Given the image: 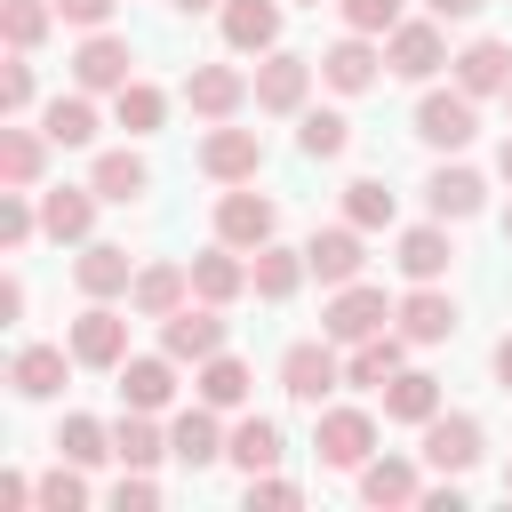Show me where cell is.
Returning a JSON list of instances; mask_svg holds the SVG:
<instances>
[{"mask_svg":"<svg viewBox=\"0 0 512 512\" xmlns=\"http://www.w3.org/2000/svg\"><path fill=\"white\" fill-rule=\"evenodd\" d=\"M0 320H24V280H0Z\"/></svg>","mask_w":512,"mask_h":512,"instance_id":"cell-52","label":"cell"},{"mask_svg":"<svg viewBox=\"0 0 512 512\" xmlns=\"http://www.w3.org/2000/svg\"><path fill=\"white\" fill-rule=\"evenodd\" d=\"M56 456H72V464H104V456H112V432H104L96 416H64V432H56Z\"/></svg>","mask_w":512,"mask_h":512,"instance_id":"cell-42","label":"cell"},{"mask_svg":"<svg viewBox=\"0 0 512 512\" xmlns=\"http://www.w3.org/2000/svg\"><path fill=\"white\" fill-rule=\"evenodd\" d=\"M304 264H312V280H328V288L360 280V264H368L360 224H328V232H312V240H304Z\"/></svg>","mask_w":512,"mask_h":512,"instance_id":"cell-16","label":"cell"},{"mask_svg":"<svg viewBox=\"0 0 512 512\" xmlns=\"http://www.w3.org/2000/svg\"><path fill=\"white\" fill-rule=\"evenodd\" d=\"M440 64H456L448 40H440V16H424V24H392V32H384V72H400V80H432Z\"/></svg>","mask_w":512,"mask_h":512,"instance_id":"cell-4","label":"cell"},{"mask_svg":"<svg viewBox=\"0 0 512 512\" xmlns=\"http://www.w3.org/2000/svg\"><path fill=\"white\" fill-rule=\"evenodd\" d=\"M344 384V360H336V336H304V344H288L280 352V392L288 400H304V408H320L328 392Z\"/></svg>","mask_w":512,"mask_h":512,"instance_id":"cell-1","label":"cell"},{"mask_svg":"<svg viewBox=\"0 0 512 512\" xmlns=\"http://www.w3.org/2000/svg\"><path fill=\"white\" fill-rule=\"evenodd\" d=\"M160 352L168 360H208V352H224V304H184V312H168L160 320Z\"/></svg>","mask_w":512,"mask_h":512,"instance_id":"cell-11","label":"cell"},{"mask_svg":"<svg viewBox=\"0 0 512 512\" xmlns=\"http://www.w3.org/2000/svg\"><path fill=\"white\" fill-rule=\"evenodd\" d=\"M88 184H96V200H120V208H128V200H144V192H152V168H144L136 152H104Z\"/></svg>","mask_w":512,"mask_h":512,"instance_id":"cell-35","label":"cell"},{"mask_svg":"<svg viewBox=\"0 0 512 512\" xmlns=\"http://www.w3.org/2000/svg\"><path fill=\"white\" fill-rule=\"evenodd\" d=\"M304 8H320V0H304Z\"/></svg>","mask_w":512,"mask_h":512,"instance_id":"cell-58","label":"cell"},{"mask_svg":"<svg viewBox=\"0 0 512 512\" xmlns=\"http://www.w3.org/2000/svg\"><path fill=\"white\" fill-rule=\"evenodd\" d=\"M336 8H344V32H368V40L400 24V0H336Z\"/></svg>","mask_w":512,"mask_h":512,"instance_id":"cell-46","label":"cell"},{"mask_svg":"<svg viewBox=\"0 0 512 512\" xmlns=\"http://www.w3.org/2000/svg\"><path fill=\"white\" fill-rule=\"evenodd\" d=\"M504 240H512V208H504Z\"/></svg>","mask_w":512,"mask_h":512,"instance_id":"cell-56","label":"cell"},{"mask_svg":"<svg viewBox=\"0 0 512 512\" xmlns=\"http://www.w3.org/2000/svg\"><path fill=\"white\" fill-rule=\"evenodd\" d=\"M128 64H136V56H128L120 32H88L80 56H72V80H80L88 96H120V88H128Z\"/></svg>","mask_w":512,"mask_h":512,"instance_id":"cell-12","label":"cell"},{"mask_svg":"<svg viewBox=\"0 0 512 512\" xmlns=\"http://www.w3.org/2000/svg\"><path fill=\"white\" fill-rule=\"evenodd\" d=\"M408 280H440L448 264H456V248H448V232H440V216L432 224H416V232H400V256H392Z\"/></svg>","mask_w":512,"mask_h":512,"instance_id":"cell-31","label":"cell"},{"mask_svg":"<svg viewBox=\"0 0 512 512\" xmlns=\"http://www.w3.org/2000/svg\"><path fill=\"white\" fill-rule=\"evenodd\" d=\"M304 488L296 480H280V472H248V504H296Z\"/></svg>","mask_w":512,"mask_h":512,"instance_id":"cell-49","label":"cell"},{"mask_svg":"<svg viewBox=\"0 0 512 512\" xmlns=\"http://www.w3.org/2000/svg\"><path fill=\"white\" fill-rule=\"evenodd\" d=\"M192 392H200L208 408H240V400H248V360L208 352V360H200V376H192Z\"/></svg>","mask_w":512,"mask_h":512,"instance_id":"cell-36","label":"cell"},{"mask_svg":"<svg viewBox=\"0 0 512 512\" xmlns=\"http://www.w3.org/2000/svg\"><path fill=\"white\" fill-rule=\"evenodd\" d=\"M40 128H48V144H64V152H72V144H96V104H88V88H80V96H56V104L40 112Z\"/></svg>","mask_w":512,"mask_h":512,"instance_id":"cell-37","label":"cell"},{"mask_svg":"<svg viewBox=\"0 0 512 512\" xmlns=\"http://www.w3.org/2000/svg\"><path fill=\"white\" fill-rule=\"evenodd\" d=\"M456 88L464 96H504L512 88V48L504 40H464L456 48Z\"/></svg>","mask_w":512,"mask_h":512,"instance_id":"cell-22","label":"cell"},{"mask_svg":"<svg viewBox=\"0 0 512 512\" xmlns=\"http://www.w3.org/2000/svg\"><path fill=\"white\" fill-rule=\"evenodd\" d=\"M424 8H432V16H440V24H464V16H480V8H488V0H424Z\"/></svg>","mask_w":512,"mask_h":512,"instance_id":"cell-51","label":"cell"},{"mask_svg":"<svg viewBox=\"0 0 512 512\" xmlns=\"http://www.w3.org/2000/svg\"><path fill=\"white\" fill-rule=\"evenodd\" d=\"M0 112H8V120H24V112H32V64H24V48L0 64Z\"/></svg>","mask_w":512,"mask_h":512,"instance_id":"cell-44","label":"cell"},{"mask_svg":"<svg viewBox=\"0 0 512 512\" xmlns=\"http://www.w3.org/2000/svg\"><path fill=\"white\" fill-rule=\"evenodd\" d=\"M248 96H256V80H248L240 64H192V72H184V104H192L208 128H216V120H232Z\"/></svg>","mask_w":512,"mask_h":512,"instance_id":"cell-5","label":"cell"},{"mask_svg":"<svg viewBox=\"0 0 512 512\" xmlns=\"http://www.w3.org/2000/svg\"><path fill=\"white\" fill-rule=\"evenodd\" d=\"M112 120H120V128H128V136H152V128H160V120H168V96H160V88H152V80H128V88H120V96H112Z\"/></svg>","mask_w":512,"mask_h":512,"instance_id":"cell-39","label":"cell"},{"mask_svg":"<svg viewBox=\"0 0 512 512\" xmlns=\"http://www.w3.org/2000/svg\"><path fill=\"white\" fill-rule=\"evenodd\" d=\"M312 448H320V464H336V472H360V464L376 456V416H368V408H320V424H312Z\"/></svg>","mask_w":512,"mask_h":512,"instance_id":"cell-3","label":"cell"},{"mask_svg":"<svg viewBox=\"0 0 512 512\" xmlns=\"http://www.w3.org/2000/svg\"><path fill=\"white\" fill-rule=\"evenodd\" d=\"M184 296H192V264H144V272H136V288H128V304H136L144 320L184 312Z\"/></svg>","mask_w":512,"mask_h":512,"instance_id":"cell-26","label":"cell"},{"mask_svg":"<svg viewBox=\"0 0 512 512\" xmlns=\"http://www.w3.org/2000/svg\"><path fill=\"white\" fill-rule=\"evenodd\" d=\"M168 456L184 464V472H200V464H216L224 456V432H216V408L200 400V408H184L176 424H168Z\"/></svg>","mask_w":512,"mask_h":512,"instance_id":"cell-27","label":"cell"},{"mask_svg":"<svg viewBox=\"0 0 512 512\" xmlns=\"http://www.w3.org/2000/svg\"><path fill=\"white\" fill-rule=\"evenodd\" d=\"M224 48L232 56H272L280 48V0H224Z\"/></svg>","mask_w":512,"mask_h":512,"instance_id":"cell-15","label":"cell"},{"mask_svg":"<svg viewBox=\"0 0 512 512\" xmlns=\"http://www.w3.org/2000/svg\"><path fill=\"white\" fill-rule=\"evenodd\" d=\"M496 176H504V184H512V136H504V152H496Z\"/></svg>","mask_w":512,"mask_h":512,"instance_id":"cell-55","label":"cell"},{"mask_svg":"<svg viewBox=\"0 0 512 512\" xmlns=\"http://www.w3.org/2000/svg\"><path fill=\"white\" fill-rule=\"evenodd\" d=\"M504 104H512V88H504Z\"/></svg>","mask_w":512,"mask_h":512,"instance_id":"cell-59","label":"cell"},{"mask_svg":"<svg viewBox=\"0 0 512 512\" xmlns=\"http://www.w3.org/2000/svg\"><path fill=\"white\" fill-rule=\"evenodd\" d=\"M504 496H512V464H504Z\"/></svg>","mask_w":512,"mask_h":512,"instance_id":"cell-57","label":"cell"},{"mask_svg":"<svg viewBox=\"0 0 512 512\" xmlns=\"http://www.w3.org/2000/svg\"><path fill=\"white\" fill-rule=\"evenodd\" d=\"M400 368H408V336L400 328H376V336H360L344 352V384H360V392H384Z\"/></svg>","mask_w":512,"mask_h":512,"instance_id":"cell-14","label":"cell"},{"mask_svg":"<svg viewBox=\"0 0 512 512\" xmlns=\"http://www.w3.org/2000/svg\"><path fill=\"white\" fill-rule=\"evenodd\" d=\"M272 224H280V208H272L264 192H240V184H232V192L216 200V240L240 248V256H256V248L272 240Z\"/></svg>","mask_w":512,"mask_h":512,"instance_id":"cell-9","label":"cell"},{"mask_svg":"<svg viewBox=\"0 0 512 512\" xmlns=\"http://www.w3.org/2000/svg\"><path fill=\"white\" fill-rule=\"evenodd\" d=\"M72 360L80 368H120L128 360V320L112 312V296H88V312L72 320Z\"/></svg>","mask_w":512,"mask_h":512,"instance_id":"cell-8","label":"cell"},{"mask_svg":"<svg viewBox=\"0 0 512 512\" xmlns=\"http://www.w3.org/2000/svg\"><path fill=\"white\" fill-rule=\"evenodd\" d=\"M40 232H48V240H88V232H96V184H88V192H80V184L40 192Z\"/></svg>","mask_w":512,"mask_h":512,"instance_id":"cell-24","label":"cell"},{"mask_svg":"<svg viewBox=\"0 0 512 512\" xmlns=\"http://www.w3.org/2000/svg\"><path fill=\"white\" fill-rule=\"evenodd\" d=\"M392 320H400L408 344H448V336H456V296H448L440 280H416V288L392 304Z\"/></svg>","mask_w":512,"mask_h":512,"instance_id":"cell-10","label":"cell"},{"mask_svg":"<svg viewBox=\"0 0 512 512\" xmlns=\"http://www.w3.org/2000/svg\"><path fill=\"white\" fill-rule=\"evenodd\" d=\"M496 384H504V392H512V336H504V344H496Z\"/></svg>","mask_w":512,"mask_h":512,"instance_id":"cell-53","label":"cell"},{"mask_svg":"<svg viewBox=\"0 0 512 512\" xmlns=\"http://www.w3.org/2000/svg\"><path fill=\"white\" fill-rule=\"evenodd\" d=\"M416 136H424L432 152H464V144L480 136V96H464V88H432V96L416 104Z\"/></svg>","mask_w":512,"mask_h":512,"instance_id":"cell-2","label":"cell"},{"mask_svg":"<svg viewBox=\"0 0 512 512\" xmlns=\"http://www.w3.org/2000/svg\"><path fill=\"white\" fill-rule=\"evenodd\" d=\"M32 224H40V208L8 184V192H0V248H24V240H32Z\"/></svg>","mask_w":512,"mask_h":512,"instance_id":"cell-45","label":"cell"},{"mask_svg":"<svg viewBox=\"0 0 512 512\" xmlns=\"http://www.w3.org/2000/svg\"><path fill=\"white\" fill-rule=\"evenodd\" d=\"M40 504H48V512H80V504H88V480H80V464H72V456L40 480Z\"/></svg>","mask_w":512,"mask_h":512,"instance_id":"cell-43","label":"cell"},{"mask_svg":"<svg viewBox=\"0 0 512 512\" xmlns=\"http://www.w3.org/2000/svg\"><path fill=\"white\" fill-rule=\"evenodd\" d=\"M256 168H264V136L216 120L208 144H200V176H216V184H256Z\"/></svg>","mask_w":512,"mask_h":512,"instance_id":"cell-6","label":"cell"},{"mask_svg":"<svg viewBox=\"0 0 512 512\" xmlns=\"http://www.w3.org/2000/svg\"><path fill=\"white\" fill-rule=\"evenodd\" d=\"M344 144H352V120H344V112H304V120H296V152H304V160H336Z\"/></svg>","mask_w":512,"mask_h":512,"instance_id":"cell-40","label":"cell"},{"mask_svg":"<svg viewBox=\"0 0 512 512\" xmlns=\"http://www.w3.org/2000/svg\"><path fill=\"white\" fill-rule=\"evenodd\" d=\"M384 320H392L384 288H368V280H344V288L328 296V312H320V336H336V344H360V336H376Z\"/></svg>","mask_w":512,"mask_h":512,"instance_id":"cell-7","label":"cell"},{"mask_svg":"<svg viewBox=\"0 0 512 512\" xmlns=\"http://www.w3.org/2000/svg\"><path fill=\"white\" fill-rule=\"evenodd\" d=\"M304 272H312L304 248H280V240H264V248L248 256V288H256L264 304H288V296L304 288Z\"/></svg>","mask_w":512,"mask_h":512,"instance_id":"cell-19","label":"cell"},{"mask_svg":"<svg viewBox=\"0 0 512 512\" xmlns=\"http://www.w3.org/2000/svg\"><path fill=\"white\" fill-rule=\"evenodd\" d=\"M112 8H120V0H56V16H64V24H80V32H104V24H112Z\"/></svg>","mask_w":512,"mask_h":512,"instance_id":"cell-48","label":"cell"},{"mask_svg":"<svg viewBox=\"0 0 512 512\" xmlns=\"http://www.w3.org/2000/svg\"><path fill=\"white\" fill-rule=\"evenodd\" d=\"M176 16H208V8H224V0H168Z\"/></svg>","mask_w":512,"mask_h":512,"instance_id":"cell-54","label":"cell"},{"mask_svg":"<svg viewBox=\"0 0 512 512\" xmlns=\"http://www.w3.org/2000/svg\"><path fill=\"white\" fill-rule=\"evenodd\" d=\"M376 64H384V56L368 48V32H344V40L320 56V80H328L336 96H360V88H376Z\"/></svg>","mask_w":512,"mask_h":512,"instance_id":"cell-23","label":"cell"},{"mask_svg":"<svg viewBox=\"0 0 512 512\" xmlns=\"http://www.w3.org/2000/svg\"><path fill=\"white\" fill-rule=\"evenodd\" d=\"M112 504H120V512H152V504H160V488H152V472H136V464H120V480H112Z\"/></svg>","mask_w":512,"mask_h":512,"instance_id":"cell-47","label":"cell"},{"mask_svg":"<svg viewBox=\"0 0 512 512\" xmlns=\"http://www.w3.org/2000/svg\"><path fill=\"white\" fill-rule=\"evenodd\" d=\"M0 504H8V512H16V504H40V488H32L24 472H8V480H0Z\"/></svg>","mask_w":512,"mask_h":512,"instance_id":"cell-50","label":"cell"},{"mask_svg":"<svg viewBox=\"0 0 512 512\" xmlns=\"http://www.w3.org/2000/svg\"><path fill=\"white\" fill-rule=\"evenodd\" d=\"M360 496H368V504H416L424 480H416L408 456H368V464H360Z\"/></svg>","mask_w":512,"mask_h":512,"instance_id":"cell-34","label":"cell"},{"mask_svg":"<svg viewBox=\"0 0 512 512\" xmlns=\"http://www.w3.org/2000/svg\"><path fill=\"white\" fill-rule=\"evenodd\" d=\"M112 456H120V464H136V472H152V464L168 456V432L152 424V408H128V416L112 424Z\"/></svg>","mask_w":512,"mask_h":512,"instance_id":"cell-32","label":"cell"},{"mask_svg":"<svg viewBox=\"0 0 512 512\" xmlns=\"http://www.w3.org/2000/svg\"><path fill=\"white\" fill-rule=\"evenodd\" d=\"M344 224H360V232L392 224V192H384V176H352V184H344Z\"/></svg>","mask_w":512,"mask_h":512,"instance_id":"cell-41","label":"cell"},{"mask_svg":"<svg viewBox=\"0 0 512 512\" xmlns=\"http://www.w3.org/2000/svg\"><path fill=\"white\" fill-rule=\"evenodd\" d=\"M424 464L432 472H472L480 464V424L472 416H432L424 424Z\"/></svg>","mask_w":512,"mask_h":512,"instance_id":"cell-21","label":"cell"},{"mask_svg":"<svg viewBox=\"0 0 512 512\" xmlns=\"http://www.w3.org/2000/svg\"><path fill=\"white\" fill-rule=\"evenodd\" d=\"M224 456H232L240 472H272V464H280V424H272V416H240V424L224 432Z\"/></svg>","mask_w":512,"mask_h":512,"instance_id":"cell-33","label":"cell"},{"mask_svg":"<svg viewBox=\"0 0 512 512\" xmlns=\"http://www.w3.org/2000/svg\"><path fill=\"white\" fill-rule=\"evenodd\" d=\"M64 376H72V352H64V344H24V352L8 360V384H16L24 400H56Z\"/></svg>","mask_w":512,"mask_h":512,"instance_id":"cell-20","label":"cell"},{"mask_svg":"<svg viewBox=\"0 0 512 512\" xmlns=\"http://www.w3.org/2000/svg\"><path fill=\"white\" fill-rule=\"evenodd\" d=\"M384 416H392V424H416V432H424V424L440 416V376H424V368H400V376L384 384Z\"/></svg>","mask_w":512,"mask_h":512,"instance_id":"cell-29","label":"cell"},{"mask_svg":"<svg viewBox=\"0 0 512 512\" xmlns=\"http://www.w3.org/2000/svg\"><path fill=\"white\" fill-rule=\"evenodd\" d=\"M480 200H488V184H480L472 168H432V176H424V208H432L440 224H456V216H480Z\"/></svg>","mask_w":512,"mask_h":512,"instance_id":"cell-28","label":"cell"},{"mask_svg":"<svg viewBox=\"0 0 512 512\" xmlns=\"http://www.w3.org/2000/svg\"><path fill=\"white\" fill-rule=\"evenodd\" d=\"M72 280H80V296H128V288H136V264H128V248H112V240H80Z\"/></svg>","mask_w":512,"mask_h":512,"instance_id":"cell-18","label":"cell"},{"mask_svg":"<svg viewBox=\"0 0 512 512\" xmlns=\"http://www.w3.org/2000/svg\"><path fill=\"white\" fill-rule=\"evenodd\" d=\"M192 296L200 304H232V296H248V256L240 248H208V256H192Z\"/></svg>","mask_w":512,"mask_h":512,"instance_id":"cell-25","label":"cell"},{"mask_svg":"<svg viewBox=\"0 0 512 512\" xmlns=\"http://www.w3.org/2000/svg\"><path fill=\"white\" fill-rule=\"evenodd\" d=\"M112 376H120V400L128 408H168L176 400V360L168 352H128Z\"/></svg>","mask_w":512,"mask_h":512,"instance_id":"cell-17","label":"cell"},{"mask_svg":"<svg viewBox=\"0 0 512 512\" xmlns=\"http://www.w3.org/2000/svg\"><path fill=\"white\" fill-rule=\"evenodd\" d=\"M48 24H64V16H56V0H0V32H8V48H24V56H32V48L48 40Z\"/></svg>","mask_w":512,"mask_h":512,"instance_id":"cell-38","label":"cell"},{"mask_svg":"<svg viewBox=\"0 0 512 512\" xmlns=\"http://www.w3.org/2000/svg\"><path fill=\"white\" fill-rule=\"evenodd\" d=\"M304 96H312V56L272 48L256 64V112H304Z\"/></svg>","mask_w":512,"mask_h":512,"instance_id":"cell-13","label":"cell"},{"mask_svg":"<svg viewBox=\"0 0 512 512\" xmlns=\"http://www.w3.org/2000/svg\"><path fill=\"white\" fill-rule=\"evenodd\" d=\"M40 160H48V128H0V184L32 192L40 184Z\"/></svg>","mask_w":512,"mask_h":512,"instance_id":"cell-30","label":"cell"}]
</instances>
